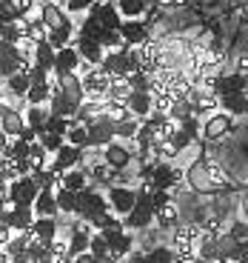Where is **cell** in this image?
<instances>
[{
    "label": "cell",
    "mask_w": 248,
    "mask_h": 263,
    "mask_svg": "<svg viewBox=\"0 0 248 263\" xmlns=\"http://www.w3.org/2000/svg\"><path fill=\"white\" fill-rule=\"evenodd\" d=\"M29 240H32V235H29V232H14V235H12V240H9L6 246H3V252H6V255L14 260L17 255H23V252H26Z\"/></svg>",
    "instance_id": "cell-28"
},
{
    "label": "cell",
    "mask_w": 248,
    "mask_h": 263,
    "mask_svg": "<svg viewBox=\"0 0 248 263\" xmlns=\"http://www.w3.org/2000/svg\"><path fill=\"white\" fill-rule=\"evenodd\" d=\"M72 40H74V32H69V29H52V32L46 34V43L54 49V52L72 46Z\"/></svg>",
    "instance_id": "cell-30"
},
{
    "label": "cell",
    "mask_w": 248,
    "mask_h": 263,
    "mask_svg": "<svg viewBox=\"0 0 248 263\" xmlns=\"http://www.w3.org/2000/svg\"><path fill=\"white\" fill-rule=\"evenodd\" d=\"M49 118V106H26V112H23V120H26V129H32L34 135H43V123Z\"/></svg>",
    "instance_id": "cell-22"
},
{
    "label": "cell",
    "mask_w": 248,
    "mask_h": 263,
    "mask_svg": "<svg viewBox=\"0 0 248 263\" xmlns=\"http://www.w3.org/2000/svg\"><path fill=\"white\" fill-rule=\"evenodd\" d=\"M57 186H63V189H69V192L77 195V192H83V189L92 186V178H89V172H86V169H69V172L60 175Z\"/></svg>",
    "instance_id": "cell-15"
},
{
    "label": "cell",
    "mask_w": 248,
    "mask_h": 263,
    "mask_svg": "<svg viewBox=\"0 0 248 263\" xmlns=\"http://www.w3.org/2000/svg\"><path fill=\"white\" fill-rule=\"evenodd\" d=\"M80 69V54L74 46H66L57 52V58H54V69L52 74H66V72H77Z\"/></svg>",
    "instance_id": "cell-18"
},
{
    "label": "cell",
    "mask_w": 248,
    "mask_h": 263,
    "mask_svg": "<svg viewBox=\"0 0 248 263\" xmlns=\"http://www.w3.org/2000/svg\"><path fill=\"white\" fill-rule=\"evenodd\" d=\"M160 9H174V6H185V0H154Z\"/></svg>",
    "instance_id": "cell-54"
},
{
    "label": "cell",
    "mask_w": 248,
    "mask_h": 263,
    "mask_svg": "<svg viewBox=\"0 0 248 263\" xmlns=\"http://www.w3.org/2000/svg\"><path fill=\"white\" fill-rule=\"evenodd\" d=\"M177 129H183L191 140H197V138L202 135V123H200L197 118H189V120H183V123H177Z\"/></svg>",
    "instance_id": "cell-46"
},
{
    "label": "cell",
    "mask_w": 248,
    "mask_h": 263,
    "mask_svg": "<svg viewBox=\"0 0 248 263\" xmlns=\"http://www.w3.org/2000/svg\"><path fill=\"white\" fill-rule=\"evenodd\" d=\"M103 163L111 166L114 172H123L126 166L131 163V149L126 143H120V140H111L103 149Z\"/></svg>",
    "instance_id": "cell-10"
},
{
    "label": "cell",
    "mask_w": 248,
    "mask_h": 263,
    "mask_svg": "<svg viewBox=\"0 0 248 263\" xmlns=\"http://www.w3.org/2000/svg\"><path fill=\"white\" fill-rule=\"evenodd\" d=\"M137 132H140V120L126 118L120 123H114V140H120V143H134V135Z\"/></svg>",
    "instance_id": "cell-23"
},
{
    "label": "cell",
    "mask_w": 248,
    "mask_h": 263,
    "mask_svg": "<svg viewBox=\"0 0 248 263\" xmlns=\"http://www.w3.org/2000/svg\"><path fill=\"white\" fill-rule=\"evenodd\" d=\"M46 249H49V255H52V257H63L66 252H69V243H66L63 237H54L52 243H46Z\"/></svg>",
    "instance_id": "cell-50"
},
{
    "label": "cell",
    "mask_w": 248,
    "mask_h": 263,
    "mask_svg": "<svg viewBox=\"0 0 248 263\" xmlns=\"http://www.w3.org/2000/svg\"><path fill=\"white\" fill-rule=\"evenodd\" d=\"M103 115L111 120V123H120V120L131 118V112H129V103H117V100H109V103L103 106Z\"/></svg>",
    "instance_id": "cell-33"
},
{
    "label": "cell",
    "mask_w": 248,
    "mask_h": 263,
    "mask_svg": "<svg viewBox=\"0 0 248 263\" xmlns=\"http://www.w3.org/2000/svg\"><path fill=\"white\" fill-rule=\"evenodd\" d=\"M49 98H52V86L49 83H32L26 92V106H49Z\"/></svg>",
    "instance_id": "cell-24"
},
{
    "label": "cell",
    "mask_w": 248,
    "mask_h": 263,
    "mask_svg": "<svg viewBox=\"0 0 248 263\" xmlns=\"http://www.w3.org/2000/svg\"><path fill=\"white\" fill-rule=\"evenodd\" d=\"M106 200H109L111 215L126 217L131 209H134V203H137V189H131V186H126V183H114V186H109Z\"/></svg>",
    "instance_id": "cell-1"
},
{
    "label": "cell",
    "mask_w": 248,
    "mask_h": 263,
    "mask_svg": "<svg viewBox=\"0 0 248 263\" xmlns=\"http://www.w3.org/2000/svg\"><path fill=\"white\" fill-rule=\"evenodd\" d=\"M220 103L225 106L222 112H229L231 118H234V115H240V112H248V100H245V95H225V98H220Z\"/></svg>",
    "instance_id": "cell-32"
},
{
    "label": "cell",
    "mask_w": 248,
    "mask_h": 263,
    "mask_svg": "<svg viewBox=\"0 0 248 263\" xmlns=\"http://www.w3.org/2000/svg\"><path fill=\"white\" fill-rule=\"evenodd\" d=\"M0 132H3L9 140L20 138V135L26 132V120H23V112H20V109H9V112L0 118Z\"/></svg>",
    "instance_id": "cell-14"
},
{
    "label": "cell",
    "mask_w": 248,
    "mask_h": 263,
    "mask_svg": "<svg viewBox=\"0 0 248 263\" xmlns=\"http://www.w3.org/2000/svg\"><path fill=\"white\" fill-rule=\"evenodd\" d=\"M54 58H57V52H54V49L49 46L46 40L34 46V63H37V66H43L46 72H52V69H54Z\"/></svg>",
    "instance_id": "cell-27"
},
{
    "label": "cell",
    "mask_w": 248,
    "mask_h": 263,
    "mask_svg": "<svg viewBox=\"0 0 248 263\" xmlns=\"http://www.w3.org/2000/svg\"><path fill=\"white\" fill-rule=\"evenodd\" d=\"M120 172H114L111 166H106L103 160H97L94 166H89V178L92 183H103V186H114V178H117Z\"/></svg>",
    "instance_id": "cell-25"
},
{
    "label": "cell",
    "mask_w": 248,
    "mask_h": 263,
    "mask_svg": "<svg viewBox=\"0 0 248 263\" xmlns=\"http://www.w3.org/2000/svg\"><path fill=\"white\" fill-rule=\"evenodd\" d=\"M245 192H248V183H245Z\"/></svg>",
    "instance_id": "cell-63"
},
{
    "label": "cell",
    "mask_w": 248,
    "mask_h": 263,
    "mask_svg": "<svg viewBox=\"0 0 248 263\" xmlns=\"http://www.w3.org/2000/svg\"><path fill=\"white\" fill-rule=\"evenodd\" d=\"M129 95H131V89H129V83H126V80H111L106 98L117 100V103H129Z\"/></svg>",
    "instance_id": "cell-36"
},
{
    "label": "cell",
    "mask_w": 248,
    "mask_h": 263,
    "mask_svg": "<svg viewBox=\"0 0 248 263\" xmlns=\"http://www.w3.org/2000/svg\"><path fill=\"white\" fill-rule=\"evenodd\" d=\"M49 158H52V155H49V152L43 149V146H40L37 140H34L32 146H29V160H32L34 172H37V169H46V166H49Z\"/></svg>",
    "instance_id": "cell-35"
},
{
    "label": "cell",
    "mask_w": 248,
    "mask_h": 263,
    "mask_svg": "<svg viewBox=\"0 0 248 263\" xmlns=\"http://www.w3.org/2000/svg\"><path fill=\"white\" fill-rule=\"evenodd\" d=\"M49 78H52V72H46V69L37 66V63L29 69V83H49Z\"/></svg>",
    "instance_id": "cell-49"
},
{
    "label": "cell",
    "mask_w": 248,
    "mask_h": 263,
    "mask_svg": "<svg viewBox=\"0 0 248 263\" xmlns=\"http://www.w3.org/2000/svg\"><path fill=\"white\" fill-rule=\"evenodd\" d=\"M120 37L129 49H140L149 40V26H146L143 20H123L120 23Z\"/></svg>",
    "instance_id": "cell-9"
},
{
    "label": "cell",
    "mask_w": 248,
    "mask_h": 263,
    "mask_svg": "<svg viewBox=\"0 0 248 263\" xmlns=\"http://www.w3.org/2000/svg\"><path fill=\"white\" fill-rule=\"evenodd\" d=\"M29 235H32L34 240H40V243H52L54 237H60L57 217H34V223H32V229H29Z\"/></svg>",
    "instance_id": "cell-11"
},
{
    "label": "cell",
    "mask_w": 248,
    "mask_h": 263,
    "mask_svg": "<svg viewBox=\"0 0 248 263\" xmlns=\"http://www.w3.org/2000/svg\"><path fill=\"white\" fill-rule=\"evenodd\" d=\"M225 235H229L231 240H240V243H248V220H242V217L231 220V223H229V229H225Z\"/></svg>",
    "instance_id": "cell-37"
},
{
    "label": "cell",
    "mask_w": 248,
    "mask_h": 263,
    "mask_svg": "<svg viewBox=\"0 0 248 263\" xmlns=\"http://www.w3.org/2000/svg\"><path fill=\"white\" fill-rule=\"evenodd\" d=\"M126 83H129L131 92H151V78H149V74H143V72L129 74V78H126Z\"/></svg>",
    "instance_id": "cell-39"
},
{
    "label": "cell",
    "mask_w": 248,
    "mask_h": 263,
    "mask_svg": "<svg viewBox=\"0 0 248 263\" xmlns=\"http://www.w3.org/2000/svg\"><path fill=\"white\" fill-rule=\"evenodd\" d=\"M37 14L40 20L46 23V29L52 32V29H69V32H74V23H72V14L66 12L60 3H52V0H43L37 6Z\"/></svg>",
    "instance_id": "cell-2"
},
{
    "label": "cell",
    "mask_w": 248,
    "mask_h": 263,
    "mask_svg": "<svg viewBox=\"0 0 248 263\" xmlns=\"http://www.w3.org/2000/svg\"><path fill=\"white\" fill-rule=\"evenodd\" d=\"M66 143L74 146V149H80V152H86V149H89V132H86L83 126L72 123V126H69V132H66Z\"/></svg>",
    "instance_id": "cell-29"
},
{
    "label": "cell",
    "mask_w": 248,
    "mask_h": 263,
    "mask_svg": "<svg viewBox=\"0 0 248 263\" xmlns=\"http://www.w3.org/2000/svg\"><path fill=\"white\" fill-rule=\"evenodd\" d=\"M185 100H189V106H191V112H194V118L197 115H214L217 109H220V98H217L214 92H209V89H202V86H194L189 95H185Z\"/></svg>",
    "instance_id": "cell-4"
},
{
    "label": "cell",
    "mask_w": 248,
    "mask_h": 263,
    "mask_svg": "<svg viewBox=\"0 0 248 263\" xmlns=\"http://www.w3.org/2000/svg\"><path fill=\"white\" fill-rule=\"evenodd\" d=\"M29 146H32V143H26L23 138H14L12 143H9V155H6V158H12V160L29 158Z\"/></svg>",
    "instance_id": "cell-43"
},
{
    "label": "cell",
    "mask_w": 248,
    "mask_h": 263,
    "mask_svg": "<svg viewBox=\"0 0 248 263\" xmlns=\"http://www.w3.org/2000/svg\"><path fill=\"white\" fill-rule=\"evenodd\" d=\"M114 6H117V12H120L123 20H140L146 12H149L151 0H117Z\"/></svg>",
    "instance_id": "cell-20"
},
{
    "label": "cell",
    "mask_w": 248,
    "mask_h": 263,
    "mask_svg": "<svg viewBox=\"0 0 248 263\" xmlns=\"http://www.w3.org/2000/svg\"><path fill=\"white\" fill-rule=\"evenodd\" d=\"M245 100H248V89H245Z\"/></svg>",
    "instance_id": "cell-62"
},
{
    "label": "cell",
    "mask_w": 248,
    "mask_h": 263,
    "mask_svg": "<svg viewBox=\"0 0 248 263\" xmlns=\"http://www.w3.org/2000/svg\"><path fill=\"white\" fill-rule=\"evenodd\" d=\"M92 14L100 20V26L109 29V32H120V23H123V17H120L117 6L114 3H103V6H92Z\"/></svg>",
    "instance_id": "cell-17"
},
{
    "label": "cell",
    "mask_w": 248,
    "mask_h": 263,
    "mask_svg": "<svg viewBox=\"0 0 248 263\" xmlns=\"http://www.w3.org/2000/svg\"><path fill=\"white\" fill-rule=\"evenodd\" d=\"M242 17H248V0L242 3Z\"/></svg>",
    "instance_id": "cell-59"
},
{
    "label": "cell",
    "mask_w": 248,
    "mask_h": 263,
    "mask_svg": "<svg viewBox=\"0 0 248 263\" xmlns=\"http://www.w3.org/2000/svg\"><path fill=\"white\" fill-rule=\"evenodd\" d=\"M54 263H72V257H69V255H63V257H54Z\"/></svg>",
    "instance_id": "cell-57"
},
{
    "label": "cell",
    "mask_w": 248,
    "mask_h": 263,
    "mask_svg": "<svg viewBox=\"0 0 248 263\" xmlns=\"http://www.w3.org/2000/svg\"><path fill=\"white\" fill-rule=\"evenodd\" d=\"M72 263H94V257L89 255V252H83V255H77V257H72Z\"/></svg>",
    "instance_id": "cell-55"
},
{
    "label": "cell",
    "mask_w": 248,
    "mask_h": 263,
    "mask_svg": "<svg viewBox=\"0 0 248 263\" xmlns=\"http://www.w3.org/2000/svg\"><path fill=\"white\" fill-rule=\"evenodd\" d=\"M237 263H248V249H245V252H242V255H240V260H237Z\"/></svg>",
    "instance_id": "cell-58"
},
{
    "label": "cell",
    "mask_w": 248,
    "mask_h": 263,
    "mask_svg": "<svg viewBox=\"0 0 248 263\" xmlns=\"http://www.w3.org/2000/svg\"><path fill=\"white\" fill-rule=\"evenodd\" d=\"M129 263H149L146 260V252L143 249H131L129 252Z\"/></svg>",
    "instance_id": "cell-53"
},
{
    "label": "cell",
    "mask_w": 248,
    "mask_h": 263,
    "mask_svg": "<svg viewBox=\"0 0 248 263\" xmlns=\"http://www.w3.org/2000/svg\"><path fill=\"white\" fill-rule=\"evenodd\" d=\"M72 46L77 49L80 60H83V63H89V66H100V63H103V58H106V49L100 46L97 40L77 37V43H72Z\"/></svg>",
    "instance_id": "cell-13"
},
{
    "label": "cell",
    "mask_w": 248,
    "mask_h": 263,
    "mask_svg": "<svg viewBox=\"0 0 248 263\" xmlns=\"http://www.w3.org/2000/svg\"><path fill=\"white\" fill-rule=\"evenodd\" d=\"M37 143L43 146V149H46L49 155H57V152H60V146L66 143V138H60V135H49V132H43V135L37 138Z\"/></svg>",
    "instance_id": "cell-40"
},
{
    "label": "cell",
    "mask_w": 248,
    "mask_h": 263,
    "mask_svg": "<svg viewBox=\"0 0 248 263\" xmlns=\"http://www.w3.org/2000/svg\"><path fill=\"white\" fill-rule=\"evenodd\" d=\"M89 255H92V257H106V255H109V246H106V240H103L100 232H94L92 240H89Z\"/></svg>",
    "instance_id": "cell-44"
},
{
    "label": "cell",
    "mask_w": 248,
    "mask_h": 263,
    "mask_svg": "<svg viewBox=\"0 0 248 263\" xmlns=\"http://www.w3.org/2000/svg\"><path fill=\"white\" fill-rule=\"evenodd\" d=\"M37 183L32 178H17L9 183L6 197H9V206H34V197H37Z\"/></svg>",
    "instance_id": "cell-3"
},
{
    "label": "cell",
    "mask_w": 248,
    "mask_h": 263,
    "mask_svg": "<svg viewBox=\"0 0 248 263\" xmlns=\"http://www.w3.org/2000/svg\"><path fill=\"white\" fill-rule=\"evenodd\" d=\"M189 118H194L189 100H185V98L174 100V103H171V109H169V120H171V123H183V120H189Z\"/></svg>",
    "instance_id": "cell-31"
},
{
    "label": "cell",
    "mask_w": 248,
    "mask_h": 263,
    "mask_svg": "<svg viewBox=\"0 0 248 263\" xmlns=\"http://www.w3.org/2000/svg\"><path fill=\"white\" fill-rule=\"evenodd\" d=\"M54 200H57V212L60 215H74V206H77V195L63 186H54Z\"/></svg>",
    "instance_id": "cell-26"
},
{
    "label": "cell",
    "mask_w": 248,
    "mask_h": 263,
    "mask_svg": "<svg viewBox=\"0 0 248 263\" xmlns=\"http://www.w3.org/2000/svg\"><path fill=\"white\" fill-rule=\"evenodd\" d=\"M0 223H6L12 232H29L34 223V209L32 206H9L0 215Z\"/></svg>",
    "instance_id": "cell-6"
},
{
    "label": "cell",
    "mask_w": 248,
    "mask_h": 263,
    "mask_svg": "<svg viewBox=\"0 0 248 263\" xmlns=\"http://www.w3.org/2000/svg\"><path fill=\"white\" fill-rule=\"evenodd\" d=\"M166 143H169L171 149H174L177 155H180V152H183V149H189V146L194 143V140H191V138H189V135H185L183 129H174V132H171V138L166 140Z\"/></svg>",
    "instance_id": "cell-42"
},
{
    "label": "cell",
    "mask_w": 248,
    "mask_h": 263,
    "mask_svg": "<svg viewBox=\"0 0 248 263\" xmlns=\"http://www.w3.org/2000/svg\"><path fill=\"white\" fill-rule=\"evenodd\" d=\"M154 223H157V229H163V232H171L174 226H180V203H177V200H169L163 209H157Z\"/></svg>",
    "instance_id": "cell-16"
},
{
    "label": "cell",
    "mask_w": 248,
    "mask_h": 263,
    "mask_svg": "<svg viewBox=\"0 0 248 263\" xmlns=\"http://www.w3.org/2000/svg\"><path fill=\"white\" fill-rule=\"evenodd\" d=\"M240 212H242V220H248V192L242 195V200H240Z\"/></svg>",
    "instance_id": "cell-56"
},
{
    "label": "cell",
    "mask_w": 248,
    "mask_h": 263,
    "mask_svg": "<svg viewBox=\"0 0 248 263\" xmlns=\"http://www.w3.org/2000/svg\"><path fill=\"white\" fill-rule=\"evenodd\" d=\"M69 126H72V120L60 118V115H52L49 112L46 123H43V132H49V135H60V138H66V132H69Z\"/></svg>",
    "instance_id": "cell-34"
},
{
    "label": "cell",
    "mask_w": 248,
    "mask_h": 263,
    "mask_svg": "<svg viewBox=\"0 0 248 263\" xmlns=\"http://www.w3.org/2000/svg\"><path fill=\"white\" fill-rule=\"evenodd\" d=\"M92 6H97V0H66V12L77 14V12H92Z\"/></svg>",
    "instance_id": "cell-45"
},
{
    "label": "cell",
    "mask_w": 248,
    "mask_h": 263,
    "mask_svg": "<svg viewBox=\"0 0 248 263\" xmlns=\"http://www.w3.org/2000/svg\"><path fill=\"white\" fill-rule=\"evenodd\" d=\"M34 217H57V200H54V189H40L34 197Z\"/></svg>",
    "instance_id": "cell-19"
},
{
    "label": "cell",
    "mask_w": 248,
    "mask_h": 263,
    "mask_svg": "<svg viewBox=\"0 0 248 263\" xmlns=\"http://www.w3.org/2000/svg\"><path fill=\"white\" fill-rule=\"evenodd\" d=\"M129 112H131V118L146 120L151 115V95L149 92H131L129 95Z\"/></svg>",
    "instance_id": "cell-21"
},
{
    "label": "cell",
    "mask_w": 248,
    "mask_h": 263,
    "mask_svg": "<svg viewBox=\"0 0 248 263\" xmlns=\"http://www.w3.org/2000/svg\"><path fill=\"white\" fill-rule=\"evenodd\" d=\"M20 37H23V34H20L17 23H9V26H3V34H0V40H3V43H12V46H17Z\"/></svg>",
    "instance_id": "cell-47"
},
{
    "label": "cell",
    "mask_w": 248,
    "mask_h": 263,
    "mask_svg": "<svg viewBox=\"0 0 248 263\" xmlns=\"http://www.w3.org/2000/svg\"><path fill=\"white\" fill-rule=\"evenodd\" d=\"M86 132H89V149H100V152H103L106 146L114 140V123H111L106 115H100V118L94 120Z\"/></svg>",
    "instance_id": "cell-8"
},
{
    "label": "cell",
    "mask_w": 248,
    "mask_h": 263,
    "mask_svg": "<svg viewBox=\"0 0 248 263\" xmlns=\"http://www.w3.org/2000/svg\"><path fill=\"white\" fill-rule=\"evenodd\" d=\"M194 263H209V260H202V257H194Z\"/></svg>",
    "instance_id": "cell-60"
},
{
    "label": "cell",
    "mask_w": 248,
    "mask_h": 263,
    "mask_svg": "<svg viewBox=\"0 0 248 263\" xmlns=\"http://www.w3.org/2000/svg\"><path fill=\"white\" fill-rule=\"evenodd\" d=\"M83 103H74L69 95H63L60 89H54L52 92V98H49V112L52 115H60V118H66V120H72L74 115H77V109Z\"/></svg>",
    "instance_id": "cell-12"
},
{
    "label": "cell",
    "mask_w": 248,
    "mask_h": 263,
    "mask_svg": "<svg viewBox=\"0 0 248 263\" xmlns=\"http://www.w3.org/2000/svg\"><path fill=\"white\" fill-rule=\"evenodd\" d=\"M29 178L37 183V189H54V186H57V180H60L57 175H52L49 169H37V172H32Z\"/></svg>",
    "instance_id": "cell-38"
},
{
    "label": "cell",
    "mask_w": 248,
    "mask_h": 263,
    "mask_svg": "<svg viewBox=\"0 0 248 263\" xmlns=\"http://www.w3.org/2000/svg\"><path fill=\"white\" fill-rule=\"evenodd\" d=\"M234 129V118L229 112H214L202 120V138L205 140H220Z\"/></svg>",
    "instance_id": "cell-7"
},
{
    "label": "cell",
    "mask_w": 248,
    "mask_h": 263,
    "mask_svg": "<svg viewBox=\"0 0 248 263\" xmlns=\"http://www.w3.org/2000/svg\"><path fill=\"white\" fill-rule=\"evenodd\" d=\"M183 180H185V186L189 189H194V192H202V195H211V192H220L214 186V180L209 178V169H205V163H191L189 169H185V175H183Z\"/></svg>",
    "instance_id": "cell-5"
},
{
    "label": "cell",
    "mask_w": 248,
    "mask_h": 263,
    "mask_svg": "<svg viewBox=\"0 0 248 263\" xmlns=\"http://www.w3.org/2000/svg\"><path fill=\"white\" fill-rule=\"evenodd\" d=\"M0 34H3V23H0Z\"/></svg>",
    "instance_id": "cell-61"
},
{
    "label": "cell",
    "mask_w": 248,
    "mask_h": 263,
    "mask_svg": "<svg viewBox=\"0 0 248 263\" xmlns=\"http://www.w3.org/2000/svg\"><path fill=\"white\" fill-rule=\"evenodd\" d=\"M234 72H237V74H245V78H248V54H242V58H237Z\"/></svg>",
    "instance_id": "cell-52"
},
{
    "label": "cell",
    "mask_w": 248,
    "mask_h": 263,
    "mask_svg": "<svg viewBox=\"0 0 248 263\" xmlns=\"http://www.w3.org/2000/svg\"><path fill=\"white\" fill-rule=\"evenodd\" d=\"M14 20H17V14H14L12 0H0V23L9 26V23H14Z\"/></svg>",
    "instance_id": "cell-48"
},
{
    "label": "cell",
    "mask_w": 248,
    "mask_h": 263,
    "mask_svg": "<svg viewBox=\"0 0 248 263\" xmlns=\"http://www.w3.org/2000/svg\"><path fill=\"white\" fill-rule=\"evenodd\" d=\"M89 226H94L97 232H103V229H123V223L117 220V215H111V212H106V215H100V217H94Z\"/></svg>",
    "instance_id": "cell-41"
},
{
    "label": "cell",
    "mask_w": 248,
    "mask_h": 263,
    "mask_svg": "<svg viewBox=\"0 0 248 263\" xmlns=\"http://www.w3.org/2000/svg\"><path fill=\"white\" fill-rule=\"evenodd\" d=\"M12 235H14V232L9 229L6 223H0V249H3V246H6L9 240H12Z\"/></svg>",
    "instance_id": "cell-51"
}]
</instances>
